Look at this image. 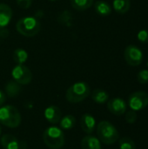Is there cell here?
Here are the masks:
<instances>
[{"instance_id":"cell-1","label":"cell","mask_w":148,"mask_h":149,"mask_svg":"<svg viewBox=\"0 0 148 149\" xmlns=\"http://www.w3.org/2000/svg\"><path fill=\"white\" fill-rule=\"evenodd\" d=\"M44 143L51 149H60L65 145V138L61 128L52 126L47 127L43 133Z\"/></svg>"},{"instance_id":"cell-2","label":"cell","mask_w":148,"mask_h":149,"mask_svg":"<svg viewBox=\"0 0 148 149\" xmlns=\"http://www.w3.org/2000/svg\"><path fill=\"white\" fill-rule=\"evenodd\" d=\"M98 139L106 145L114 144L120 138L117 128L109 121L102 120L97 126Z\"/></svg>"},{"instance_id":"cell-3","label":"cell","mask_w":148,"mask_h":149,"mask_svg":"<svg viewBox=\"0 0 148 149\" xmlns=\"http://www.w3.org/2000/svg\"><path fill=\"white\" fill-rule=\"evenodd\" d=\"M16 29L24 37H34L39 32L41 24L36 17H24L17 22Z\"/></svg>"},{"instance_id":"cell-4","label":"cell","mask_w":148,"mask_h":149,"mask_svg":"<svg viewBox=\"0 0 148 149\" xmlns=\"http://www.w3.org/2000/svg\"><path fill=\"white\" fill-rule=\"evenodd\" d=\"M91 93L90 86L85 82H77L72 85L65 93L68 102L76 104L85 100Z\"/></svg>"},{"instance_id":"cell-5","label":"cell","mask_w":148,"mask_h":149,"mask_svg":"<svg viewBox=\"0 0 148 149\" xmlns=\"http://www.w3.org/2000/svg\"><path fill=\"white\" fill-rule=\"evenodd\" d=\"M21 120L20 113L15 107L7 105L0 107V124L10 128H15L21 124Z\"/></svg>"},{"instance_id":"cell-6","label":"cell","mask_w":148,"mask_h":149,"mask_svg":"<svg viewBox=\"0 0 148 149\" xmlns=\"http://www.w3.org/2000/svg\"><path fill=\"white\" fill-rule=\"evenodd\" d=\"M11 76L13 80L21 86L30 84L32 79L31 70L24 65H17L11 71Z\"/></svg>"},{"instance_id":"cell-7","label":"cell","mask_w":148,"mask_h":149,"mask_svg":"<svg viewBox=\"0 0 148 149\" xmlns=\"http://www.w3.org/2000/svg\"><path fill=\"white\" fill-rule=\"evenodd\" d=\"M124 56L126 63L131 66H138L142 63L143 52L136 45H128L126 47Z\"/></svg>"},{"instance_id":"cell-8","label":"cell","mask_w":148,"mask_h":149,"mask_svg":"<svg viewBox=\"0 0 148 149\" xmlns=\"http://www.w3.org/2000/svg\"><path fill=\"white\" fill-rule=\"evenodd\" d=\"M128 105L135 112L144 109L148 105V94L142 91L133 93L128 98Z\"/></svg>"},{"instance_id":"cell-9","label":"cell","mask_w":148,"mask_h":149,"mask_svg":"<svg viewBox=\"0 0 148 149\" xmlns=\"http://www.w3.org/2000/svg\"><path fill=\"white\" fill-rule=\"evenodd\" d=\"M107 108L113 114L120 116L123 115L126 111V103L120 98H113L107 101Z\"/></svg>"},{"instance_id":"cell-10","label":"cell","mask_w":148,"mask_h":149,"mask_svg":"<svg viewBox=\"0 0 148 149\" xmlns=\"http://www.w3.org/2000/svg\"><path fill=\"white\" fill-rule=\"evenodd\" d=\"M80 126L82 130L87 134H91L94 132L96 127V120L90 113H85L80 119Z\"/></svg>"},{"instance_id":"cell-11","label":"cell","mask_w":148,"mask_h":149,"mask_svg":"<svg viewBox=\"0 0 148 149\" xmlns=\"http://www.w3.org/2000/svg\"><path fill=\"white\" fill-rule=\"evenodd\" d=\"M61 111L56 106H50L44 110V118L51 124H58L61 120Z\"/></svg>"},{"instance_id":"cell-12","label":"cell","mask_w":148,"mask_h":149,"mask_svg":"<svg viewBox=\"0 0 148 149\" xmlns=\"http://www.w3.org/2000/svg\"><path fill=\"white\" fill-rule=\"evenodd\" d=\"M1 146L3 149H20L22 147L21 142L11 134H4L0 140Z\"/></svg>"},{"instance_id":"cell-13","label":"cell","mask_w":148,"mask_h":149,"mask_svg":"<svg viewBox=\"0 0 148 149\" xmlns=\"http://www.w3.org/2000/svg\"><path fill=\"white\" fill-rule=\"evenodd\" d=\"M12 17V10L8 4L0 3V29L6 28Z\"/></svg>"},{"instance_id":"cell-14","label":"cell","mask_w":148,"mask_h":149,"mask_svg":"<svg viewBox=\"0 0 148 149\" xmlns=\"http://www.w3.org/2000/svg\"><path fill=\"white\" fill-rule=\"evenodd\" d=\"M82 149H101L100 141L92 135L85 136L81 141Z\"/></svg>"},{"instance_id":"cell-15","label":"cell","mask_w":148,"mask_h":149,"mask_svg":"<svg viewBox=\"0 0 148 149\" xmlns=\"http://www.w3.org/2000/svg\"><path fill=\"white\" fill-rule=\"evenodd\" d=\"M4 88H5V93L10 98L17 97L20 93V92L22 91L21 85L17 83L14 80H10V81L7 82Z\"/></svg>"},{"instance_id":"cell-16","label":"cell","mask_w":148,"mask_h":149,"mask_svg":"<svg viewBox=\"0 0 148 149\" xmlns=\"http://www.w3.org/2000/svg\"><path fill=\"white\" fill-rule=\"evenodd\" d=\"M94 8H95L96 12L99 15L103 16V17L109 16L112 13V7H111V5L107 2L103 1V0L97 1L95 3V4H94Z\"/></svg>"},{"instance_id":"cell-17","label":"cell","mask_w":148,"mask_h":149,"mask_svg":"<svg viewBox=\"0 0 148 149\" xmlns=\"http://www.w3.org/2000/svg\"><path fill=\"white\" fill-rule=\"evenodd\" d=\"M92 99L97 104H105L109 100V94L103 89H95L92 93Z\"/></svg>"},{"instance_id":"cell-18","label":"cell","mask_w":148,"mask_h":149,"mask_svg":"<svg viewBox=\"0 0 148 149\" xmlns=\"http://www.w3.org/2000/svg\"><path fill=\"white\" fill-rule=\"evenodd\" d=\"M113 7L117 13L125 14L130 10L131 1L130 0H113Z\"/></svg>"},{"instance_id":"cell-19","label":"cell","mask_w":148,"mask_h":149,"mask_svg":"<svg viewBox=\"0 0 148 149\" xmlns=\"http://www.w3.org/2000/svg\"><path fill=\"white\" fill-rule=\"evenodd\" d=\"M59 125H60V128L62 130L72 129L76 125V119L74 116H72L71 114H67V115L64 116L63 118H61V120L59 121Z\"/></svg>"},{"instance_id":"cell-20","label":"cell","mask_w":148,"mask_h":149,"mask_svg":"<svg viewBox=\"0 0 148 149\" xmlns=\"http://www.w3.org/2000/svg\"><path fill=\"white\" fill-rule=\"evenodd\" d=\"M28 59V53L22 48H17L13 52V60L17 65H24Z\"/></svg>"},{"instance_id":"cell-21","label":"cell","mask_w":148,"mask_h":149,"mask_svg":"<svg viewBox=\"0 0 148 149\" xmlns=\"http://www.w3.org/2000/svg\"><path fill=\"white\" fill-rule=\"evenodd\" d=\"M71 4L73 9L82 11L92 7L93 0H71Z\"/></svg>"},{"instance_id":"cell-22","label":"cell","mask_w":148,"mask_h":149,"mask_svg":"<svg viewBox=\"0 0 148 149\" xmlns=\"http://www.w3.org/2000/svg\"><path fill=\"white\" fill-rule=\"evenodd\" d=\"M72 20H73L72 14L69 10H64L60 12L58 16V23L66 27H69L72 24Z\"/></svg>"},{"instance_id":"cell-23","label":"cell","mask_w":148,"mask_h":149,"mask_svg":"<svg viewBox=\"0 0 148 149\" xmlns=\"http://www.w3.org/2000/svg\"><path fill=\"white\" fill-rule=\"evenodd\" d=\"M120 149H136L134 141L129 137H123L119 141Z\"/></svg>"},{"instance_id":"cell-24","label":"cell","mask_w":148,"mask_h":149,"mask_svg":"<svg viewBox=\"0 0 148 149\" xmlns=\"http://www.w3.org/2000/svg\"><path fill=\"white\" fill-rule=\"evenodd\" d=\"M137 79L140 84L148 83V70L147 69L141 70L137 75Z\"/></svg>"},{"instance_id":"cell-25","label":"cell","mask_w":148,"mask_h":149,"mask_svg":"<svg viewBox=\"0 0 148 149\" xmlns=\"http://www.w3.org/2000/svg\"><path fill=\"white\" fill-rule=\"evenodd\" d=\"M137 119H138L137 113H136V112L133 111V110H131V111L127 112L126 114V122L129 123V124H133V123H135L136 120H137Z\"/></svg>"},{"instance_id":"cell-26","label":"cell","mask_w":148,"mask_h":149,"mask_svg":"<svg viewBox=\"0 0 148 149\" xmlns=\"http://www.w3.org/2000/svg\"><path fill=\"white\" fill-rule=\"evenodd\" d=\"M138 40L141 43L147 44L148 43V30H141L137 34Z\"/></svg>"},{"instance_id":"cell-27","label":"cell","mask_w":148,"mask_h":149,"mask_svg":"<svg viewBox=\"0 0 148 149\" xmlns=\"http://www.w3.org/2000/svg\"><path fill=\"white\" fill-rule=\"evenodd\" d=\"M17 5L22 9H28L32 3V0H16Z\"/></svg>"},{"instance_id":"cell-28","label":"cell","mask_w":148,"mask_h":149,"mask_svg":"<svg viewBox=\"0 0 148 149\" xmlns=\"http://www.w3.org/2000/svg\"><path fill=\"white\" fill-rule=\"evenodd\" d=\"M9 34H10V31L8 29L6 28H3V29H0V42L3 39H5L6 38L9 37Z\"/></svg>"},{"instance_id":"cell-29","label":"cell","mask_w":148,"mask_h":149,"mask_svg":"<svg viewBox=\"0 0 148 149\" xmlns=\"http://www.w3.org/2000/svg\"><path fill=\"white\" fill-rule=\"evenodd\" d=\"M5 100H6V95L0 90V107L3 105Z\"/></svg>"},{"instance_id":"cell-30","label":"cell","mask_w":148,"mask_h":149,"mask_svg":"<svg viewBox=\"0 0 148 149\" xmlns=\"http://www.w3.org/2000/svg\"><path fill=\"white\" fill-rule=\"evenodd\" d=\"M1 134H2V128H1V126H0V135H1Z\"/></svg>"},{"instance_id":"cell-31","label":"cell","mask_w":148,"mask_h":149,"mask_svg":"<svg viewBox=\"0 0 148 149\" xmlns=\"http://www.w3.org/2000/svg\"><path fill=\"white\" fill-rule=\"evenodd\" d=\"M50 1H51V2H55V1H58V0H50Z\"/></svg>"},{"instance_id":"cell-32","label":"cell","mask_w":148,"mask_h":149,"mask_svg":"<svg viewBox=\"0 0 148 149\" xmlns=\"http://www.w3.org/2000/svg\"><path fill=\"white\" fill-rule=\"evenodd\" d=\"M147 66H148V62H147Z\"/></svg>"}]
</instances>
